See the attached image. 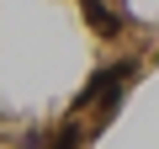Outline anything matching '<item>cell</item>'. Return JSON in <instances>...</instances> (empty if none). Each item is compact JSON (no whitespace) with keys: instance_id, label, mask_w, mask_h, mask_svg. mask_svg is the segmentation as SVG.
I'll list each match as a JSON object with an SVG mask.
<instances>
[{"instance_id":"obj_1","label":"cell","mask_w":159,"mask_h":149,"mask_svg":"<svg viewBox=\"0 0 159 149\" xmlns=\"http://www.w3.org/2000/svg\"><path fill=\"white\" fill-rule=\"evenodd\" d=\"M133 74H138V64H133V59H122V64H101V74H96L85 91H80V101H74V107H90V101L117 107V96H122V85L133 80Z\"/></svg>"},{"instance_id":"obj_2","label":"cell","mask_w":159,"mask_h":149,"mask_svg":"<svg viewBox=\"0 0 159 149\" xmlns=\"http://www.w3.org/2000/svg\"><path fill=\"white\" fill-rule=\"evenodd\" d=\"M80 6H85V22H90V32H96V37H117V32H122V16H117V11H106L101 0H80Z\"/></svg>"}]
</instances>
